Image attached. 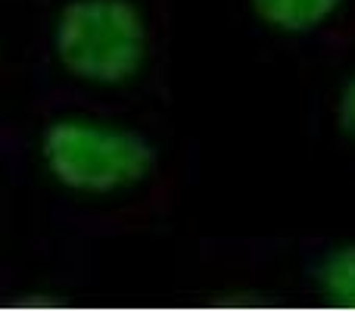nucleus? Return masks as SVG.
<instances>
[{"instance_id": "nucleus-1", "label": "nucleus", "mask_w": 355, "mask_h": 312, "mask_svg": "<svg viewBox=\"0 0 355 312\" xmlns=\"http://www.w3.org/2000/svg\"><path fill=\"white\" fill-rule=\"evenodd\" d=\"M44 169L75 197H116L150 181L159 150L147 131L85 113H53L37 135Z\"/></svg>"}, {"instance_id": "nucleus-2", "label": "nucleus", "mask_w": 355, "mask_h": 312, "mask_svg": "<svg viewBox=\"0 0 355 312\" xmlns=\"http://www.w3.org/2000/svg\"><path fill=\"white\" fill-rule=\"evenodd\" d=\"M50 50L75 81L116 88L150 56V19L137 0H66L53 16Z\"/></svg>"}, {"instance_id": "nucleus-3", "label": "nucleus", "mask_w": 355, "mask_h": 312, "mask_svg": "<svg viewBox=\"0 0 355 312\" xmlns=\"http://www.w3.org/2000/svg\"><path fill=\"white\" fill-rule=\"evenodd\" d=\"M300 288L318 300L355 306V244L312 240L300 250Z\"/></svg>"}, {"instance_id": "nucleus-4", "label": "nucleus", "mask_w": 355, "mask_h": 312, "mask_svg": "<svg viewBox=\"0 0 355 312\" xmlns=\"http://www.w3.org/2000/svg\"><path fill=\"white\" fill-rule=\"evenodd\" d=\"M259 22L281 35H312L324 28L343 0H250Z\"/></svg>"}, {"instance_id": "nucleus-5", "label": "nucleus", "mask_w": 355, "mask_h": 312, "mask_svg": "<svg viewBox=\"0 0 355 312\" xmlns=\"http://www.w3.org/2000/svg\"><path fill=\"white\" fill-rule=\"evenodd\" d=\"M334 113H337V129L343 131L346 138H352L355 141V72L343 81V85H340Z\"/></svg>"}]
</instances>
